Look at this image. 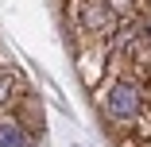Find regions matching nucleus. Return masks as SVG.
<instances>
[{"label":"nucleus","mask_w":151,"mask_h":147,"mask_svg":"<svg viewBox=\"0 0 151 147\" xmlns=\"http://www.w3.org/2000/svg\"><path fill=\"white\" fill-rule=\"evenodd\" d=\"M97 101H101V108H105L109 132H112L116 139H124V132L136 136L139 116H143V105H147L139 81H132V77H109L101 89H97Z\"/></svg>","instance_id":"1"},{"label":"nucleus","mask_w":151,"mask_h":147,"mask_svg":"<svg viewBox=\"0 0 151 147\" xmlns=\"http://www.w3.org/2000/svg\"><path fill=\"white\" fill-rule=\"evenodd\" d=\"M105 4L112 8V16L120 23H124V19H136L139 16V4H143V0H105Z\"/></svg>","instance_id":"6"},{"label":"nucleus","mask_w":151,"mask_h":147,"mask_svg":"<svg viewBox=\"0 0 151 147\" xmlns=\"http://www.w3.org/2000/svg\"><path fill=\"white\" fill-rule=\"evenodd\" d=\"M74 58H78V74L85 89H101V81L112 66V50L109 43H89V39H74Z\"/></svg>","instance_id":"3"},{"label":"nucleus","mask_w":151,"mask_h":147,"mask_svg":"<svg viewBox=\"0 0 151 147\" xmlns=\"http://www.w3.org/2000/svg\"><path fill=\"white\" fill-rule=\"evenodd\" d=\"M0 147H31V132L19 116H0Z\"/></svg>","instance_id":"4"},{"label":"nucleus","mask_w":151,"mask_h":147,"mask_svg":"<svg viewBox=\"0 0 151 147\" xmlns=\"http://www.w3.org/2000/svg\"><path fill=\"white\" fill-rule=\"evenodd\" d=\"M16 89H19V77H16L12 70H0V108H4V105H12V101L19 97Z\"/></svg>","instance_id":"5"},{"label":"nucleus","mask_w":151,"mask_h":147,"mask_svg":"<svg viewBox=\"0 0 151 147\" xmlns=\"http://www.w3.org/2000/svg\"><path fill=\"white\" fill-rule=\"evenodd\" d=\"M70 23H74V39L89 43H112V35L120 31V19L105 0H70Z\"/></svg>","instance_id":"2"},{"label":"nucleus","mask_w":151,"mask_h":147,"mask_svg":"<svg viewBox=\"0 0 151 147\" xmlns=\"http://www.w3.org/2000/svg\"><path fill=\"white\" fill-rule=\"evenodd\" d=\"M143 19H147V39H151V16H143Z\"/></svg>","instance_id":"7"}]
</instances>
